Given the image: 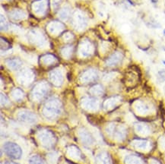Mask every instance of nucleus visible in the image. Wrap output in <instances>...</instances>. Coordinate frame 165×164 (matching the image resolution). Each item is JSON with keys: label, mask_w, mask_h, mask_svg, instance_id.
<instances>
[{"label": "nucleus", "mask_w": 165, "mask_h": 164, "mask_svg": "<svg viewBox=\"0 0 165 164\" xmlns=\"http://www.w3.org/2000/svg\"><path fill=\"white\" fill-rule=\"evenodd\" d=\"M95 162L97 164H111V159L107 153L102 152L96 156Z\"/></svg>", "instance_id": "12"}, {"label": "nucleus", "mask_w": 165, "mask_h": 164, "mask_svg": "<svg viewBox=\"0 0 165 164\" xmlns=\"http://www.w3.org/2000/svg\"><path fill=\"white\" fill-rule=\"evenodd\" d=\"M7 66H8V68H10L11 69L16 70L18 68H19L22 65V62L19 59H16V58H13V59H9L6 61Z\"/></svg>", "instance_id": "13"}, {"label": "nucleus", "mask_w": 165, "mask_h": 164, "mask_svg": "<svg viewBox=\"0 0 165 164\" xmlns=\"http://www.w3.org/2000/svg\"><path fill=\"white\" fill-rule=\"evenodd\" d=\"M151 2H152L153 3V4H156V3H157V2H158V0H151Z\"/></svg>", "instance_id": "28"}, {"label": "nucleus", "mask_w": 165, "mask_h": 164, "mask_svg": "<svg viewBox=\"0 0 165 164\" xmlns=\"http://www.w3.org/2000/svg\"><path fill=\"white\" fill-rule=\"evenodd\" d=\"M48 91H49V86H48L47 83L44 82L39 83L35 86L33 90V92H32L34 99L37 100H42L48 93Z\"/></svg>", "instance_id": "4"}, {"label": "nucleus", "mask_w": 165, "mask_h": 164, "mask_svg": "<svg viewBox=\"0 0 165 164\" xmlns=\"http://www.w3.org/2000/svg\"><path fill=\"white\" fill-rule=\"evenodd\" d=\"M62 105L57 99L53 98L49 100L43 108V114L48 119H54L61 112Z\"/></svg>", "instance_id": "1"}, {"label": "nucleus", "mask_w": 165, "mask_h": 164, "mask_svg": "<svg viewBox=\"0 0 165 164\" xmlns=\"http://www.w3.org/2000/svg\"><path fill=\"white\" fill-rule=\"evenodd\" d=\"M91 50L92 47L90 43H83L79 49L80 53L83 56H89V55H90V52H91Z\"/></svg>", "instance_id": "16"}, {"label": "nucleus", "mask_w": 165, "mask_h": 164, "mask_svg": "<svg viewBox=\"0 0 165 164\" xmlns=\"http://www.w3.org/2000/svg\"><path fill=\"white\" fill-rule=\"evenodd\" d=\"M162 63H163V64H164V66H165V60H164V61H162Z\"/></svg>", "instance_id": "30"}, {"label": "nucleus", "mask_w": 165, "mask_h": 164, "mask_svg": "<svg viewBox=\"0 0 165 164\" xmlns=\"http://www.w3.org/2000/svg\"><path fill=\"white\" fill-rule=\"evenodd\" d=\"M136 131L141 134H147L149 132L148 128L146 126L142 124H137L136 125Z\"/></svg>", "instance_id": "22"}, {"label": "nucleus", "mask_w": 165, "mask_h": 164, "mask_svg": "<svg viewBox=\"0 0 165 164\" xmlns=\"http://www.w3.org/2000/svg\"><path fill=\"white\" fill-rule=\"evenodd\" d=\"M163 34H164L165 36V28L164 29V31H163Z\"/></svg>", "instance_id": "29"}, {"label": "nucleus", "mask_w": 165, "mask_h": 164, "mask_svg": "<svg viewBox=\"0 0 165 164\" xmlns=\"http://www.w3.org/2000/svg\"><path fill=\"white\" fill-rule=\"evenodd\" d=\"M120 99L119 97H111L108 100H106L105 103L104 104V109L108 110V109H111L114 108L117 105V103H119Z\"/></svg>", "instance_id": "14"}, {"label": "nucleus", "mask_w": 165, "mask_h": 164, "mask_svg": "<svg viewBox=\"0 0 165 164\" xmlns=\"http://www.w3.org/2000/svg\"><path fill=\"white\" fill-rule=\"evenodd\" d=\"M137 109L138 112H145L146 111L148 110V106L147 104L144 103H139L137 105Z\"/></svg>", "instance_id": "23"}, {"label": "nucleus", "mask_w": 165, "mask_h": 164, "mask_svg": "<svg viewBox=\"0 0 165 164\" xmlns=\"http://www.w3.org/2000/svg\"><path fill=\"white\" fill-rule=\"evenodd\" d=\"M39 139L40 142L42 144V145L44 147L49 148L53 147L54 145L55 142H56V138H55L54 135L52 132L49 131L47 129L42 130L41 132L39 133Z\"/></svg>", "instance_id": "3"}, {"label": "nucleus", "mask_w": 165, "mask_h": 164, "mask_svg": "<svg viewBox=\"0 0 165 164\" xmlns=\"http://www.w3.org/2000/svg\"><path fill=\"white\" fill-rule=\"evenodd\" d=\"M125 77L127 83H129V84H133V85L136 84V83H137L138 80V75H136L134 71H130L127 72Z\"/></svg>", "instance_id": "15"}, {"label": "nucleus", "mask_w": 165, "mask_h": 164, "mask_svg": "<svg viewBox=\"0 0 165 164\" xmlns=\"http://www.w3.org/2000/svg\"><path fill=\"white\" fill-rule=\"evenodd\" d=\"M90 92L93 93L94 95H101L104 92L103 87L100 85H96L94 86L93 87H91L90 89Z\"/></svg>", "instance_id": "21"}, {"label": "nucleus", "mask_w": 165, "mask_h": 164, "mask_svg": "<svg viewBox=\"0 0 165 164\" xmlns=\"http://www.w3.org/2000/svg\"><path fill=\"white\" fill-rule=\"evenodd\" d=\"M49 78H50L51 82L56 87H59L63 83V75L59 70H54L49 75Z\"/></svg>", "instance_id": "9"}, {"label": "nucleus", "mask_w": 165, "mask_h": 164, "mask_svg": "<svg viewBox=\"0 0 165 164\" xmlns=\"http://www.w3.org/2000/svg\"><path fill=\"white\" fill-rule=\"evenodd\" d=\"M97 78V73L95 70L90 69L88 70L85 72L84 74H82L81 77V82L84 83H88L94 82Z\"/></svg>", "instance_id": "10"}, {"label": "nucleus", "mask_w": 165, "mask_h": 164, "mask_svg": "<svg viewBox=\"0 0 165 164\" xmlns=\"http://www.w3.org/2000/svg\"><path fill=\"white\" fill-rule=\"evenodd\" d=\"M12 95L15 100H17V101H20V100H22L23 97H24V92H23L21 89L16 88V89H15L13 91H12Z\"/></svg>", "instance_id": "19"}, {"label": "nucleus", "mask_w": 165, "mask_h": 164, "mask_svg": "<svg viewBox=\"0 0 165 164\" xmlns=\"http://www.w3.org/2000/svg\"><path fill=\"white\" fill-rule=\"evenodd\" d=\"M42 62L44 63L45 66H50V65L53 64L56 60V58L52 55H45V56H42L41 57Z\"/></svg>", "instance_id": "17"}, {"label": "nucleus", "mask_w": 165, "mask_h": 164, "mask_svg": "<svg viewBox=\"0 0 165 164\" xmlns=\"http://www.w3.org/2000/svg\"><path fill=\"white\" fill-rule=\"evenodd\" d=\"M62 53H63L64 57H68V56H70L72 55V48H64L62 51Z\"/></svg>", "instance_id": "25"}, {"label": "nucleus", "mask_w": 165, "mask_h": 164, "mask_svg": "<svg viewBox=\"0 0 165 164\" xmlns=\"http://www.w3.org/2000/svg\"><path fill=\"white\" fill-rule=\"evenodd\" d=\"M3 149L8 157L15 159V160L20 158L22 154V151L20 146L13 142L5 143L3 145Z\"/></svg>", "instance_id": "2"}, {"label": "nucleus", "mask_w": 165, "mask_h": 164, "mask_svg": "<svg viewBox=\"0 0 165 164\" xmlns=\"http://www.w3.org/2000/svg\"><path fill=\"white\" fill-rule=\"evenodd\" d=\"M29 164H44L41 158L37 155H34L29 159Z\"/></svg>", "instance_id": "20"}, {"label": "nucleus", "mask_w": 165, "mask_h": 164, "mask_svg": "<svg viewBox=\"0 0 165 164\" xmlns=\"http://www.w3.org/2000/svg\"><path fill=\"white\" fill-rule=\"evenodd\" d=\"M79 135L80 139H81L83 144H87V145H90L95 142L94 137L89 133V132L85 128H81L79 131Z\"/></svg>", "instance_id": "8"}, {"label": "nucleus", "mask_w": 165, "mask_h": 164, "mask_svg": "<svg viewBox=\"0 0 165 164\" xmlns=\"http://www.w3.org/2000/svg\"><path fill=\"white\" fill-rule=\"evenodd\" d=\"M123 57L124 56L122 52H120V51H116L107 58V59L106 60V65L109 67L116 66L117 65L121 63Z\"/></svg>", "instance_id": "6"}, {"label": "nucleus", "mask_w": 165, "mask_h": 164, "mask_svg": "<svg viewBox=\"0 0 165 164\" xmlns=\"http://www.w3.org/2000/svg\"><path fill=\"white\" fill-rule=\"evenodd\" d=\"M18 119L20 122L24 123H29L33 124L35 123L37 120V118L34 113L30 111H21L18 114Z\"/></svg>", "instance_id": "5"}, {"label": "nucleus", "mask_w": 165, "mask_h": 164, "mask_svg": "<svg viewBox=\"0 0 165 164\" xmlns=\"http://www.w3.org/2000/svg\"><path fill=\"white\" fill-rule=\"evenodd\" d=\"M81 106L85 109L94 111L97 110L98 109L99 103L97 100H96L95 98L85 97L81 100Z\"/></svg>", "instance_id": "7"}, {"label": "nucleus", "mask_w": 165, "mask_h": 164, "mask_svg": "<svg viewBox=\"0 0 165 164\" xmlns=\"http://www.w3.org/2000/svg\"><path fill=\"white\" fill-rule=\"evenodd\" d=\"M132 144L136 147L145 149L148 147L149 142L146 140H134L132 142Z\"/></svg>", "instance_id": "18"}, {"label": "nucleus", "mask_w": 165, "mask_h": 164, "mask_svg": "<svg viewBox=\"0 0 165 164\" xmlns=\"http://www.w3.org/2000/svg\"><path fill=\"white\" fill-rule=\"evenodd\" d=\"M34 78V75L30 70H24L21 72L19 75V80L21 84H30Z\"/></svg>", "instance_id": "11"}, {"label": "nucleus", "mask_w": 165, "mask_h": 164, "mask_svg": "<svg viewBox=\"0 0 165 164\" xmlns=\"http://www.w3.org/2000/svg\"><path fill=\"white\" fill-rule=\"evenodd\" d=\"M5 164H19V163H15V162H12V161H6L5 163Z\"/></svg>", "instance_id": "27"}, {"label": "nucleus", "mask_w": 165, "mask_h": 164, "mask_svg": "<svg viewBox=\"0 0 165 164\" xmlns=\"http://www.w3.org/2000/svg\"><path fill=\"white\" fill-rule=\"evenodd\" d=\"M157 77L161 82H165V69H161L157 72Z\"/></svg>", "instance_id": "24"}, {"label": "nucleus", "mask_w": 165, "mask_h": 164, "mask_svg": "<svg viewBox=\"0 0 165 164\" xmlns=\"http://www.w3.org/2000/svg\"><path fill=\"white\" fill-rule=\"evenodd\" d=\"M8 103V98L6 97V96H5V94H3V93H1V104L2 106L3 105H6V103Z\"/></svg>", "instance_id": "26"}]
</instances>
